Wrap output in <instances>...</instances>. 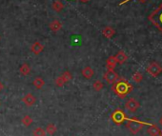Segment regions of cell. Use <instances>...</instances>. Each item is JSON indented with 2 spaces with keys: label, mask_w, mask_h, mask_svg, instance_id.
I'll use <instances>...</instances> for the list:
<instances>
[{
  "label": "cell",
  "mask_w": 162,
  "mask_h": 136,
  "mask_svg": "<svg viewBox=\"0 0 162 136\" xmlns=\"http://www.w3.org/2000/svg\"><path fill=\"white\" fill-rule=\"evenodd\" d=\"M112 90L118 97L124 98V97H126L127 94H129L133 90V86L130 84L126 79L120 78L118 81H116L115 83L113 84Z\"/></svg>",
  "instance_id": "cell-1"
},
{
  "label": "cell",
  "mask_w": 162,
  "mask_h": 136,
  "mask_svg": "<svg viewBox=\"0 0 162 136\" xmlns=\"http://www.w3.org/2000/svg\"><path fill=\"white\" fill-rule=\"evenodd\" d=\"M150 124L146 123V122H143V121H140L138 120L137 118H130L127 120V123H126V128L129 129V131L131 132L132 134H137L140 131V129L144 127V126H149Z\"/></svg>",
  "instance_id": "cell-2"
},
{
  "label": "cell",
  "mask_w": 162,
  "mask_h": 136,
  "mask_svg": "<svg viewBox=\"0 0 162 136\" xmlns=\"http://www.w3.org/2000/svg\"><path fill=\"white\" fill-rule=\"evenodd\" d=\"M148 19L154 26L158 29L160 32H162V3L148 16Z\"/></svg>",
  "instance_id": "cell-3"
},
{
  "label": "cell",
  "mask_w": 162,
  "mask_h": 136,
  "mask_svg": "<svg viewBox=\"0 0 162 136\" xmlns=\"http://www.w3.org/2000/svg\"><path fill=\"white\" fill-rule=\"evenodd\" d=\"M111 119H112V121H113L115 125L119 126V125L123 124L125 121H127V120H128V117H127L126 113H125L122 110H119V109H118V110H115V111L112 113Z\"/></svg>",
  "instance_id": "cell-4"
},
{
  "label": "cell",
  "mask_w": 162,
  "mask_h": 136,
  "mask_svg": "<svg viewBox=\"0 0 162 136\" xmlns=\"http://www.w3.org/2000/svg\"><path fill=\"white\" fill-rule=\"evenodd\" d=\"M147 73L152 76L156 77L162 73V67L157 62H151L147 67Z\"/></svg>",
  "instance_id": "cell-5"
},
{
  "label": "cell",
  "mask_w": 162,
  "mask_h": 136,
  "mask_svg": "<svg viewBox=\"0 0 162 136\" xmlns=\"http://www.w3.org/2000/svg\"><path fill=\"white\" fill-rule=\"evenodd\" d=\"M140 107V103L136 100L135 98H130L126 101L125 103V108L130 112H136Z\"/></svg>",
  "instance_id": "cell-6"
},
{
  "label": "cell",
  "mask_w": 162,
  "mask_h": 136,
  "mask_svg": "<svg viewBox=\"0 0 162 136\" xmlns=\"http://www.w3.org/2000/svg\"><path fill=\"white\" fill-rule=\"evenodd\" d=\"M103 78L108 84H114V83H115L116 81H118L120 79L118 73H116L115 71H108V70L103 74Z\"/></svg>",
  "instance_id": "cell-7"
},
{
  "label": "cell",
  "mask_w": 162,
  "mask_h": 136,
  "mask_svg": "<svg viewBox=\"0 0 162 136\" xmlns=\"http://www.w3.org/2000/svg\"><path fill=\"white\" fill-rule=\"evenodd\" d=\"M22 101H23V103L28 106V107H31V106H34L36 104V96H34L31 93H28L26 94L23 98H22Z\"/></svg>",
  "instance_id": "cell-8"
},
{
  "label": "cell",
  "mask_w": 162,
  "mask_h": 136,
  "mask_svg": "<svg viewBox=\"0 0 162 136\" xmlns=\"http://www.w3.org/2000/svg\"><path fill=\"white\" fill-rule=\"evenodd\" d=\"M147 132L150 136H160V133H161V130L160 128L154 125V124H150L148 128H147Z\"/></svg>",
  "instance_id": "cell-9"
},
{
  "label": "cell",
  "mask_w": 162,
  "mask_h": 136,
  "mask_svg": "<svg viewBox=\"0 0 162 136\" xmlns=\"http://www.w3.org/2000/svg\"><path fill=\"white\" fill-rule=\"evenodd\" d=\"M43 50H44V46L40 42H38V41L35 42L34 44L31 45V51L34 52L35 54L41 53L43 52Z\"/></svg>",
  "instance_id": "cell-10"
},
{
  "label": "cell",
  "mask_w": 162,
  "mask_h": 136,
  "mask_svg": "<svg viewBox=\"0 0 162 136\" xmlns=\"http://www.w3.org/2000/svg\"><path fill=\"white\" fill-rule=\"evenodd\" d=\"M115 60H116L117 64H120V65L124 64V63L128 60V56H127V54H126L123 51L118 52L115 55Z\"/></svg>",
  "instance_id": "cell-11"
},
{
  "label": "cell",
  "mask_w": 162,
  "mask_h": 136,
  "mask_svg": "<svg viewBox=\"0 0 162 136\" xmlns=\"http://www.w3.org/2000/svg\"><path fill=\"white\" fill-rule=\"evenodd\" d=\"M81 74H82V76H83L84 78H86V79H91V78L93 76L94 72H93V70L92 69L91 67H85L84 69H82V71H81Z\"/></svg>",
  "instance_id": "cell-12"
},
{
  "label": "cell",
  "mask_w": 162,
  "mask_h": 136,
  "mask_svg": "<svg viewBox=\"0 0 162 136\" xmlns=\"http://www.w3.org/2000/svg\"><path fill=\"white\" fill-rule=\"evenodd\" d=\"M116 64H117V62H116V60H115V56H110V57L107 59V62H106L107 70H108V71H115Z\"/></svg>",
  "instance_id": "cell-13"
},
{
  "label": "cell",
  "mask_w": 162,
  "mask_h": 136,
  "mask_svg": "<svg viewBox=\"0 0 162 136\" xmlns=\"http://www.w3.org/2000/svg\"><path fill=\"white\" fill-rule=\"evenodd\" d=\"M102 33H103V35L106 37V38H112L114 35H115V30L114 28L108 26V27H105L102 30Z\"/></svg>",
  "instance_id": "cell-14"
},
{
  "label": "cell",
  "mask_w": 162,
  "mask_h": 136,
  "mask_svg": "<svg viewBox=\"0 0 162 136\" xmlns=\"http://www.w3.org/2000/svg\"><path fill=\"white\" fill-rule=\"evenodd\" d=\"M50 29L51 30H53V32H56L58 31L61 28H62V24L59 20H53L50 23Z\"/></svg>",
  "instance_id": "cell-15"
},
{
  "label": "cell",
  "mask_w": 162,
  "mask_h": 136,
  "mask_svg": "<svg viewBox=\"0 0 162 136\" xmlns=\"http://www.w3.org/2000/svg\"><path fill=\"white\" fill-rule=\"evenodd\" d=\"M52 8L56 13H59V12H61L64 9V4L60 1V0H55V1L52 5Z\"/></svg>",
  "instance_id": "cell-16"
},
{
  "label": "cell",
  "mask_w": 162,
  "mask_h": 136,
  "mask_svg": "<svg viewBox=\"0 0 162 136\" xmlns=\"http://www.w3.org/2000/svg\"><path fill=\"white\" fill-rule=\"evenodd\" d=\"M19 72H20V73L22 75H28L31 73V67L28 64L24 63V64L21 65L20 69H19Z\"/></svg>",
  "instance_id": "cell-17"
},
{
  "label": "cell",
  "mask_w": 162,
  "mask_h": 136,
  "mask_svg": "<svg viewBox=\"0 0 162 136\" xmlns=\"http://www.w3.org/2000/svg\"><path fill=\"white\" fill-rule=\"evenodd\" d=\"M32 84H34V86L37 89V90H40L44 87L45 85V81L41 78V77H36L34 82H32Z\"/></svg>",
  "instance_id": "cell-18"
},
{
  "label": "cell",
  "mask_w": 162,
  "mask_h": 136,
  "mask_svg": "<svg viewBox=\"0 0 162 136\" xmlns=\"http://www.w3.org/2000/svg\"><path fill=\"white\" fill-rule=\"evenodd\" d=\"M92 88H93V90H96V91H100L101 90L104 89V84H103V82H101L100 80H96V81L92 84Z\"/></svg>",
  "instance_id": "cell-19"
},
{
  "label": "cell",
  "mask_w": 162,
  "mask_h": 136,
  "mask_svg": "<svg viewBox=\"0 0 162 136\" xmlns=\"http://www.w3.org/2000/svg\"><path fill=\"white\" fill-rule=\"evenodd\" d=\"M57 131V128L54 124H49L46 128V132L50 135H53Z\"/></svg>",
  "instance_id": "cell-20"
},
{
  "label": "cell",
  "mask_w": 162,
  "mask_h": 136,
  "mask_svg": "<svg viewBox=\"0 0 162 136\" xmlns=\"http://www.w3.org/2000/svg\"><path fill=\"white\" fill-rule=\"evenodd\" d=\"M21 122H22V124H23L25 127H30V126L32 124V122H34V120H32V118H31L30 115H25V116L22 118Z\"/></svg>",
  "instance_id": "cell-21"
},
{
  "label": "cell",
  "mask_w": 162,
  "mask_h": 136,
  "mask_svg": "<svg viewBox=\"0 0 162 136\" xmlns=\"http://www.w3.org/2000/svg\"><path fill=\"white\" fill-rule=\"evenodd\" d=\"M34 136H46V129H43L42 128H36L32 131Z\"/></svg>",
  "instance_id": "cell-22"
},
{
  "label": "cell",
  "mask_w": 162,
  "mask_h": 136,
  "mask_svg": "<svg viewBox=\"0 0 162 136\" xmlns=\"http://www.w3.org/2000/svg\"><path fill=\"white\" fill-rule=\"evenodd\" d=\"M133 80L136 83H140L143 80V74L139 72H137L133 74Z\"/></svg>",
  "instance_id": "cell-23"
},
{
  "label": "cell",
  "mask_w": 162,
  "mask_h": 136,
  "mask_svg": "<svg viewBox=\"0 0 162 136\" xmlns=\"http://www.w3.org/2000/svg\"><path fill=\"white\" fill-rule=\"evenodd\" d=\"M61 77H62L63 80L65 81V83H67V82H69L70 80H72L73 75H72V73H71L70 72H65V73H62Z\"/></svg>",
  "instance_id": "cell-24"
},
{
  "label": "cell",
  "mask_w": 162,
  "mask_h": 136,
  "mask_svg": "<svg viewBox=\"0 0 162 136\" xmlns=\"http://www.w3.org/2000/svg\"><path fill=\"white\" fill-rule=\"evenodd\" d=\"M64 84H65V81L63 80V78L61 77V75L58 76V77L55 79V85H56L57 87H63Z\"/></svg>",
  "instance_id": "cell-25"
},
{
  "label": "cell",
  "mask_w": 162,
  "mask_h": 136,
  "mask_svg": "<svg viewBox=\"0 0 162 136\" xmlns=\"http://www.w3.org/2000/svg\"><path fill=\"white\" fill-rule=\"evenodd\" d=\"M129 1H131V0H124V1H122V2H120V3H119V5L121 6V5H123V4H126V3H127V2H129ZM140 1H142V2H143V1H145V0H140Z\"/></svg>",
  "instance_id": "cell-26"
},
{
  "label": "cell",
  "mask_w": 162,
  "mask_h": 136,
  "mask_svg": "<svg viewBox=\"0 0 162 136\" xmlns=\"http://www.w3.org/2000/svg\"><path fill=\"white\" fill-rule=\"evenodd\" d=\"M79 1L81 2V3H88L90 0H79Z\"/></svg>",
  "instance_id": "cell-27"
},
{
  "label": "cell",
  "mask_w": 162,
  "mask_h": 136,
  "mask_svg": "<svg viewBox=\"0 0 162 136\" xmlns=\"http://www.w3.org/2000/svg\"><path fill=\"white\" fill-rule=\"evenodd\" d=\"M2 90H3V84L0 82V91H1Z\"/></svg>",
  "instance_id": "cell-28"
},
{
  "label": "cell",
  "mask_w": 162,
  "mask_h": 136,
  "mask_svg": "<svg viewBox=\"0 0 162 136\" xmlns=\"http://www.w3.org/2000/svg\"><path fill=\"white\" fill-rule=\"evenodd\" d=\"M159 124H160V125L162 126V117H161V118L159 119Z\"/></svg>",
  "instance_id": "cell-29"
},
{
  "label": "cell",
  "mask_w": 162,
  "mask_h": 136,
  "mask_svg": "<svg viewBox=\"0 0 162 136\" xmlns=\"http://www.w3.org/2000/svg\"><path fill=\"white\" fill-rule=\"evenodd\" d=\"M160 136H162V131H161V133H160Z\"/></svg>",
  "instance_id": "cell-30"
}]
</instances>
